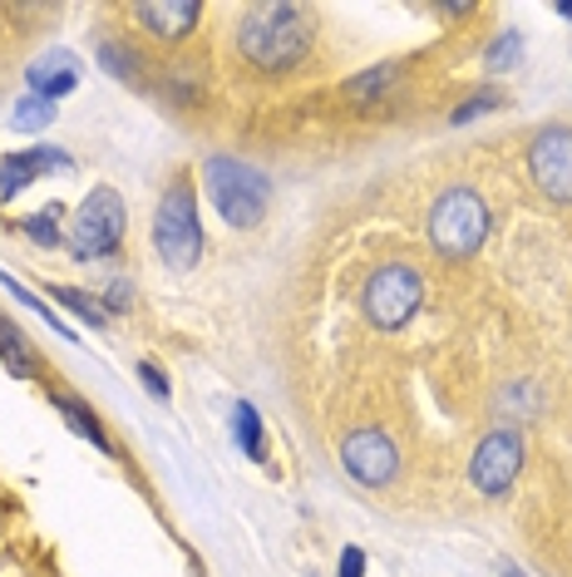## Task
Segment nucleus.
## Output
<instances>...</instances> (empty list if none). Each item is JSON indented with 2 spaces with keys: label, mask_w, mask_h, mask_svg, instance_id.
I'll use <instances>...</instances> for the list:
<instances>
[{
  "label": "nucleus",
  "mask_w": 572,
  "mask_h": 577,
  "mask_svg": "<svg viewBox=\"0 0 572 577\" xmlns=\"http://www.w3.org/2000/svg\"><path fill=\"white\" fill-rule=\"evenodd\" d=\"M129 20L153 45H183L203 20V6L198 0H139V6H129Z\"/></svg>",
  "instance_id": "nucleus-10"
},
{
  "label": "nucleus",
  "mask_w": 572,
  "mask_h": 577,
  "mask_svg": "<svg viewBox=\"0 0 572 577\" xmlns=\"http://www.w3.org/2000/svg\"><path fill=\"white\" fill-rule=\"evenodd\" d=\"M232 445H237L252 464H267V429H262V410L252 400L232 405Z\"/></svg>",
  "instance_id": "nucleus-15"
},
{
  "label": "nucleus",
  "mask_w": 572,
  "mask_h": 577,
  "mask_svg": "<svg viewBox=\"0 0 572 577\" xmlns=\"http://www.w3.org/2000/svg\"><path fill=\"white\" fill-rule=\"evenodd\" d=\"M341 469L356 479L360 489H385L400 474V449L385 429L360 425L341 439Z\"/></svg>",
  "instance_id": "nucleus-9"
},
{
  "label": "nucleus",
  "mask_w": 572,
  "mask_h": 577,
  "mask_svg": "<svg viewBox=\"0 0 572 577\" xmlns=\"http://www.w3.org/2000/svg\"><path fill=\"white\" fill-rule=\"evenodd\" d=\"M50 297L60 301V307H70L74 317L84 321V327H109V311H104V301L99 297H89V291H80V287H50Z\"/></svg>",
  "instance_id": "nucleus-19"
},
{
  "label": "nucleus",
  "mask_w": 572,
  "mask_h": 577,
  "mask_svg": "<svg viewBox=\"0 0 572 577\" xmlns=\"http://www.w3.org/2000/svg\"><path fill=\"white\" fill-rule=\"evenodd\" d=\"M153 247L173 271H193L203 261V223H198V193L188 173H178L158 197Z\"/></svg>",
  "instance_id": "nucleus-3"
},
{
  "label": "nucleus",
  "mask_w": 572,
  "mask_h": 577,
  "mask_svg": "<svg viewBox=\"0 0 572 577\" xmlns=\"http://www.w3.org/2000/svg\"><path fill=\"white\" fill-rule=\"evenodd\" d=\"M489 203H484L474 188H449V193L434 197L430 207V247L439 252L444 261H464L474 257V252L484 247V237H489Z\"/></svg>",
  "instance_id": "nucleus-4"
},
{
  "label": "nucleus",
  "mask_w": 572,
  "mask_h": 577,
  "mask_svg": "<svg viewBox=\"0 0 572 577\" xmlns=\"http://www.w3.org/2000/svg\"><path fill=\"white\" fill-rule=\"evenodd\" d=\"M203 188L213 197L218 217L237 233H252V227L267 217L272 203V183L257 163L247 159H232V153H208L203 159Z\"/></svg>",
  "instance_id": "nucleus-2"
},
{
  "label": "nucleus",
  "mask_w": 572,
  "mask_h": 577,
  "mask_svg": "<svg viewBox=\"0 0 572 577\" xmlns=\"http://www.w3.org/2000/svg\"><path fill=\"white\" fill-rule=\"evenodd\" d=\"M94 55H99V70H104V75H114V79H139V75H144L139 50H134L129 40H119V35H99Z\"/></svg>",
  "instance_id": "nucleus-17"
},
{
  "label": "nucleus",
  "mask_w": 572,
  "mask_h": 577,
  "mask_svg": "<svg viewBox=\"0 0 572 577\" xmlns=\"http://www.w3.org/2000/svg\"><path fill=\"white\" fill-rule=\"evenodd\" d=\"M553 10H558V15H563V20H572V0H558Z\"/></svg>",
  "instance_id": "nucleus-30"
},
{
  "label": "nucleus",
  "mask_w": 572,
  "mask_h": 577,
  "mask_svg": "<svg viewBox=\"0 0 572 577\" xmlns=\"http://www.w3.org/2000/svg\"><path fill=\"white\" fill-rule=\"evenodd\" d=\"M405 79V60H385V65H370L366 75H356V79H346V99L351 104H375V99H385L395 84Z\"/></svg>",
  "instance_id": "nucleus-16"
},
{
  "label": "nucleus",
  "mask_w": 572,
  "mask_h": 577,
  "mask_svg": "<svg viewBox=\"0 0 572 577\" xmlns=\"http://www.w3.org/2000/svg\"><path fill=\"white\" fill-rule=\"evenodd\" d=\"M15 233H25L35 247H65V207H60V203H45L40 213L20 217Z\"/></svg>",
  "instance_id": "nucleus-18"
},
{
  "label": "nucleus",
  "mask_w": 572,
  "mask_h": 577,
  "mask_svg": "<svg viewBox=\"0 0 572 577\" xmlns=\"http://www.w3.org/2000/svg\"><path fill=\"white\" fill-rule=\"evenodd\" d=\"M0 365H6L15 381H35V375H40L35 345L25 341V331H20L10 317H0Z\"/></svg>",
  "instance_id": "nucleus-14"
},
{
  "label": "nucleus",
  "mask_w": 572,
  "mask_h": 577,
  "mask_svg": "<svg viewBox=\"0 0 572 577\" xmlns=\"http://www.w3.org/2000/svg\"><path fill=\"white\" fill-rule=\"evenodd\" d=\"M523 464H528L523 429H513V425L489 429V435L479 439V449H474V459H469V484L479 489L484 499H504L508 489L518 484Z\"/></svg>",
  "instance_id": "nucleus-7"
},
{
  "label": "nucleus",
  "mask_w": 572,
  "mask_h": 577,
  "mask_svg": "<svg viewBox=\"0 0 572 577\" xmlns=\"http://www.w3.org/2000/svg\"><path fill=\"white\" fill-rule=\"evenodd\" d=\"M316 20L296 0H267V6H247L237 20V55L247 60L257 75L277 79L292 75L306 55H311Z\"/></svg>",
  "instance_id": "nucleus-1"
},
{
  "label": "nucleus",
  "mask_w": 572,
  "mask_h": 577,
  "mask_svg": "<svg viewBox=\"0 0 572 577\" xmlns=\"http://www.w3.org/2000/svg\"><path fill=\"white\" fill-rule=\"evenodd\" d=\"M336 577H366V548H346L341 553V568Z\"/></svg>",
  "instance_id": "nucleus-26"
},
{
  "label": "nucleus",
  "mask_w": 572,
  "mask_h": 577,
  "mask_svg": "<svg viewBox=\"0 0 572 577\" xmlns=\"http://www.w3.org/2000/svg\"><path fill=\"white\" fill-rule=\"evenodd\" d=\"M124 233H129V213H124V197L114 188H94L80 203L74 223L65 227V247L80 261H104L124 247Z\"/></svg>",
  "instance_id": "nucleus-6"
},
{
  "label": "nucleus",
  "mask_w": 572,
  "mask_h": 577,
  "mask_svg": "<svg viewBox=\"0 0 572 577\" xmlns=\"http://www.w3.org/2000/svg\"><path fill=\"white\" fill-rule=\"evenodd\" d=\"M0 287H6L10 297H15V301H20V307H25V311H35L40 321H50V331H55V335H65V341H74V331L65 327V317H60V311H50V301L30 297V291L20 287V281H10V271H0Z\"/></svg>",
  "instance_id": "nucleus-21"
},
{
  "label": "nucleus",
  "mask_w": 572,
  "mask_h": 577,
  "mask_svg": "<svg viewBox=\"0 0 572 577\" xmlns=\"http://www.w3.org/2000/svg\"><path fill=\"white\" fill-rule=\"evenodd\" d=\"M494 109H504V94L499 89H479L474 99H464L459 109L449 114V124H474L479 114H494Z\"/></svg>",
  "instance_id": "nucleus-23"
},
{
  "label": "nucleus",
  "mask_w": 572,
  "mask_h": 577,
  "mask_svg": "<svg viewBox=\"0 0 572 577\" xmlns=\"http://www.w3.org/2000/svg\"><path fill=\"white\" fill-rule=\"evenodd\" d=\"M518 55H523V35H518V30H499V35H494V45L484 50V70H494V75H499V70L518 65Z\"/></svg>",
  "instance_id": "nucleus-22"
},
{
  "label": "nucleus",
  "mask_w": 572,
  "mask_h": 577,
  "mask_svg": "<svg viewBox=\"0 0 572 577\" xmlns=\"http://www.w3.org/2000/svg\"><path fill=\"white\" fill-rule=\"evenodd\" d=\"M50 405H55V410L65 415V425L74 429V435H80V439H89V445L99 449V455H114V439L104 435L99 415H94L84 400H74V395H65V391H50Z\"/></svg>",
  "instance_id": "nucleus-13"
},
{
  "label": "nucleus",
  "mask_w": 572,
  "mask_h": 577,
  "mask_svg": "<svg viewBox=\"0 0 572 577\" xmlns=\"http://www.w3.org/2000/svg\"><path fill=\"white\" fill-rule=\"evenodd\" d=\"M139 381H144V391L153 395V400H168V395H173V391H168V375L158 371L153 361H139Z\"/></svg>",
  "instance_id": "nucleus-25"
},
{
  "label": "nucleus",
  "mask_w": 572,
  "mask_h": 577,
  "mask_svg": "<svg viewBox=\"0 0 572 577\" xmlns=\"http://www.w3.org/2000/svg\"><path fill=\"white\" fill-rule=\"evenodd\" d=\"M439 15L444 20H464V15H474V6H439Z\"/></svg>",
  "instance_id": "nucleus-28"
},
{
  "label": "nucleus",
  "mask_w": 572,
  "mask_h": 577,
  "mask_svg": "<svg viewBox=\"0 0 572 577\" xmlns=\"http://www.w3.org/2000/svg\"><path fill=\"white\" fill-rule=\"evenodd\" d=\"M104 311H109V317H119V311H129L134 307V287H129V277H114L109 287H104Z\"/></svg>",
  "instance_id": "nucleus-24"
},
{
  "label": "nucleus",
  "mask_w": 572,
  "mask_h": 577,
  "mask_svg": "<svg viewBox=\"0 0 572 577\" xmlns=\"http://www.w3.org/2000/svg\"><path fill=\"white\" fill-rule=\"evenodd\" d=\"M15 193H25V188H20L15 178H10L6 168H0V203H10V197H15Z\"/></svg>",
  "instance_id": "nucleus-27"
},
{
  "label": "nucleus",
  "mask_w": 572,
  "mask_h": 577,
  "mask_svg": "<svg viewBox=\"0 0 572 577\" xmlns=\"http://www.w3.org/2000/svg\"><path fill=\"white\" fill-rule=\"evenodd\" d=\"M80 60L65 55V50H50L45 60H35V65L25 70V79H30V94H40V99H50V104H60L65 94L80 84Z\"/></svg>",
  "instance_id": "nucleus-11"
},
{
  "label": "nucleus",
  "mask_w": 572,
  "mask_h": 577,
  "mask_svg": "<svg viewBox=\"0 0 572 577\" xmlns=\"http://www.w3.org/2000/svg\"><path fill=\"white\" fill-rule=\"evenodd\" d=\"M499 577H528V573L518 568V563H504V568H499Z\"/></svg>",
  "instance_id": "nucleus-29"
},
{
  "label": "nucleus",
  "mask_w": 572,
  "mask_h": 577,
  "mask_svg": "<svg viewBox=\"0 0 572 577\" xmlns=\"http://www.w3.org/2000/svg\"><path fill=\"white\" fill-rule=\"evenodd\" d=\"M528 173L533 188L558 207H572V129L568 124H543L528 139Z\"/></svg>",
  "instance_id": "nucleus-8"
},
{
  "label": "nucleus",
  "mask_w": 572,
  "mask_h": 577,
  "mask_svg": "<svg viewBox=\"0 0 572 577\" xmlns=\"http://www.w3.org/2000/svg\"><path fill=\"white\" fill-rule=\"evenodd\" d=\"M55 124V104L40 99V94H25V99H15V109H10V129L20 133H40Z\"/></svg>",
  "instance_id": "nucleus-20"
},
{
  "label": "nucleus",
  "mask_w": 572,
  "mask_h": 577,
  "mask_svg": "<svg viewBox=\"0 0 572 577\" xmlns=\"http://www.w3.org/2000/svg\"><path fill=\"white\" fill-rule=\"evenodd\" d=\"M0 168H6V173L15 178L20 188H30L35 178H45V173H70L74 159H70L65 149H55V143H35V149L6 153V159H0Z\"/></svg>",
  "instance_id": "nucleus-12"
},
{
  "label": "nucleus",
  "mask_w": 572,
  "mask_h": 577,
  "mask_svg": "<svg viewBox=\"0 0 572 577\" xmlns=\"http://www.w3.org/2000/svg\"><path fill=\"white\" fill-rule=\"evenodd\" d=\"M425 301V281L410 261H385V267L370 271L366 291H360V311L375 331H405L410 317Z\"/></svg>",
  "instance_id": "nucleus-5"
}]
</instances>
